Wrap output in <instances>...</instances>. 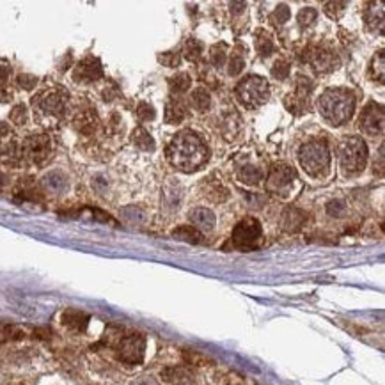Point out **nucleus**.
Listing matches in <instances>:
<instances>
[{
	"label": "nucleus",
	"instance_id": "obj_1",
	"mask_svg": "<svg viewBox=\"0 0 385 385\" xmlns=\"http://www.w3.org/2000/svg\"><path fill=\"white\" fill-rule=\"evenodd\" d=\"M208 146L194 131H181L167 146V160L183 172H194L208 162Z\"/></svg>",
	"mask_w": 385,
	"mask_h": 385
},
{
	"label": "nucleus",
	"instance_id": "obj_2",
	"mask_svg": "<svg viewBox=\"0 0 385 385\" xmlns=\"http://www.w3.org/2000/svg\"><path fill=\"white\" fill-rule=\"evenodd\" d=\"M320 114L330 124H344L351 119L355 112V96L351 91L346 89H330L321 94L318 101Z\"/></svg>",
	"mask_w": 385,
	"mask_h": 385
},
{
	"label": "nucleus",
	"instance_id": "obj_3",
	"mask_svg": "<svg viewBox=\"0 0 385 385\" xmlns=\"http://www.w3.org/2000/svg\"><path fill=\"white\" fill-rule=\"evenodd\" d=\"M32 109L39 119H49L54 123L64 121L69 109V94L62 87H49L32 98Z\"/></svg>",
	"mask_w": 385,
	"mask_h": 385
},
{
	"label": "nucleus",
	"instance_id": "obj_4",
	"mask_svg": "<svg viewBox=\"0 0 385 385\" xmlns=\"http://www.w3.org/2000/svg\"><path fill=\"white\" fill-rule=\"evenodd\" d=\"M341 171L344 176H357L364 171L368 162V148L361 137H344L337 146Z\"/></svg>",
	"mask_w": 385,
	"mask_h": 385
},
{
	"label": "nucleus",
	"instance_id": "obj_5",
	"mask_svg": "<svg viewBox=\"0 0 385 385\" xmlns=\"http://www.w3.org/2000/svg\"><path fill=\"white\" fill-rule=\"evenodd\" d=\"M299 160L304 171L309 176H313V178L324 176L330 167V151L327 142L316 139V141H311L307 142V144H304L302 148H300Z\"/></svg>",
	"mask_w": 385,
	"mask_h": 385
},
{
	"label": "nucleus",
	"instance_id": "obj_6",
	"mask_svg": "<svg viewBox=\"0 0 385 385\" xmlns=\"http://www.w3.org/2000/svg\"><path fill=\"white\" fill-rule=\"evenodd\" d=\"M21 144V156H24V162H29L32 165H45L50 160L54 151V142L50 139L49 134H43V131H34V134H29Z\"/></svg>",
	"mask_w": 385,
	"mask_h": 385
},
{
	"label": "nucleus",
	"instance_id": "obj_7",
	"mask_svg": "<svg viewBox=\"0 0 385 385\" xmlns=\"http://www.w3.org/2000/svg\"><path fill=\"white\" fill-rule=\"evenodd\" d=\"M270 94L269 82L258 75L245 76L236 86V98L241 105L247 109H258L266 104Z\"/></svg>",
	"mask_w": 385,
	"mask_h": 385
},
{
	"label": "nucleus",
	"instance_id": "obj_8",
	"mask_svg": "<svg viewBox=\"0 0 385 385\" xmlns=\"http://www.w3.org/2000/svg\"><path fill=\"white\" fill-rule=\"evenodd\" d=\"M231 240H233L234 247L240 249V251H254L263 241L261 224L252 217L244 219L233 229V238Z\"/></svg>",
	"mask_w": 385,
	"mask_h": 385
},
{
	"label": "nucleus",
	"instance_id": "obj_9",
	"mask_svg": "<svg viewBox=\"0 0 385 385\" xmlns=\"http://www.w3.org/2000/svg\"><path fill=\"white\" fill-rule=\"evenodd\" d=\"M0 164L9 167H20L24 164L18 135L7 123H0Z\"/></svg>",
	"mask_w": 385,
	"mask_h": 385
},
{
	"label": "nucleus",
	"instance_id": "obj_10",
	"mask_svg": "<svg viewBox=\"0 0 385 385\" xmlns=\"http://www.w3.org/2000/svg\"><path fill=\"white\" fill-rule=\"evenodd\" d=\"M117 355L126 364H139L144 357L146 339L141 334H121L114 341Z\"/></svg>",
	"mask_w": 385,
	"mask_h": 385
},
{
	"label": "nucleus",
	"instance_id": "obj_11",
	"mask_svg": "<svg viewBox=\"0 0 385 385\" xmlns=\"http://www.w3.org/2000/svg\"><path fill=\"white\" fill-rule=\"evenodd\" d=\"M71 76L76 84H94L104 79V66H101V61L98 57L87 55L82 61H79Z\"/></svg>",
	"mask_w": 385,
	"mask_h": 385
},
{
	"label": "nucleus",
	"instance_id": "obj_12",
	"mask_svg": "<svg viewBox=\"0 0 385 385\" xmlns=\"http://www.w3.org/2000/svg\"><path fill=\"white\" fill-rule=\"evenodd\" d=\"M359 128L362 134L369 135V137H376L384 131V109L382 105L369 104L368 107L362 110L361 117H359Z\"/></svg>",
	"mask_w": 385,
	"mask_h": 385
},
{
	"label": "nucleus",
	"instance_id": "obj_13",
	"mask_svg": "<svg viewBox=\"0 0 385 385\" xmlns=\"http://www.w3.org/2000/svg\"><path fill=\"white\" fill-rule=\"evenodd\" d=\"M100 117L93 107H82L75 112L71 124L82 137H93L100 128Z\"/></svg>",
	"mask_w": 385,
	"mask_h": 385
},
{
	"label": "nucleus",
	"instance_id": "obj_14",
	"mask_svg": "<svg viewBox=\"0 0 385 385\" xmlns=\"http://www.w3.org/2000/svg\"><path fill=\"white\" fill-rule=\"evenodd\" d=\"M307 61L320 73L334 71V69L337 68V64H339L337 55L334 54L332 49H327V46H316L313 52H309V55H307Z\"/></svg>",
	"mask_w": 385,
	"mask_h": 385
},
{
	"label": "nucleus",
	"instance_id": "obj_15",
	"mask_svg": "<svg viewBox=\"0 0 385 385\" xmlns=\"http://www.w3.org/2000/svg\"><path fill=\"white\" fill-rule=\"evenodd\" d=\"M313 91V82L307 76H299L296 80V89L291 101H288V109L295 114H302L309 107V96Z\"/></svg>",
	"mask_w": 385,
	"mask_h": 385
},
{
	"label": "nucleus",
	"instance_id": "obj_16",
	"mask_svg": "<svg viewBox=\"0 0 385 385\" xmlns=\"http://www.w3.org/2000/svg\"><path fill=\"white\" fill-rule=\"evenodd\" d=\"M293 179H295V169L289 165H275L269 176V181H266V189L275 194L282 192L291 185Z\"/></svg>",
	"mask_w": 385,
	"mask_h": 385
},
{
	"label": "nucleus",
	"instance_id": "obj_17",
	"mask_svg": "<svg viewBox=\"0 0 385 385\" xmlns=\"http://www.w3.org/2000/svg\"><path fill=\"white\" fill-rule=\"evenodd\" d=\"M304 222H306V214L300 211L299 208H286V211L282 214V219H281V226L284 227L288 233L299 231Z\"/></svg>",
	"mask_w": 385,
	"mask_h": 385
},
{
	"label": "nucleus",
	"instance_id": "obj_18",
	"mask_svg": "<svg viewBox=\"0 0 385 385\" xmlns=\"http://www.w3.org/2000/svg\"><path fill=\"white\" fill-rule=\"evenodd\" d=\"M190 222H192L194 226L201 227V229L210 231L214 229L215 226V215L214 211L208 210V208H196L194 211H190Z\"/></svg>",
	"mask_w": 385,
	"mask_h": 385
},
{
	"label": "nucleus",
	"instance_id": "obj_19",
	"mask_svg": "<svg viewBox=\"0 0 385 385\" xmlns=\"http://www.w3.org/2000/svg\"><path fill=\"white\" fill-rule=\"evenodd\" d=\"M11 66L7 62L0 61V104H7L13 100L11 91Z\"/></svg>",
	"mask_w": 385,
	"mask_h": 385
},
{
	"label": "nucleus",
	"instance_id": "obj_20",
	"mask_svg": "<svg viewBox=\"0 0 385 385\" xmlns=\"http://www.w3.org/2000/svg\"><path fill=\"white\" fill-rule=\"evenodd\" d=\"M131 142L135 144V148H139L141 151H155V141H153L151 134L144 128H135L134 134H131Z\"/></svg>",
	"mask_w": 385,
	"mask_h": 385
},
{
	"label": "nucleus",
	"instance_id": "obj_21",
	"mask_svg": "<svg viewBox=\"0 0 385 385\" xmlns=\"http://www.w3.org/2000/svg\"><path fill=\"white\" fill-rule=\"evenodd\" d=\"M87 320L89 318L84 313H80V311H66L62 314V324L71 330H84L87 325Z\"/></svg>",
	"mask_w": 385,
	"mask_h": 385
},
{
	"label": "nucleus",
	"instance_id": "obj_22",
	"mask_svg": "<svg viewBox=\"0 0 385 385\" xmlns=\"http://www.w3.org/2000/svg\"><path fill=\"white\" fill-rule=\"evenodd\" d=\"M172 236H174L176 240L189 241V244H201V241H203V234H201L199 231L192 226L178 227V229L172 231Z\"/></svg>",
	"mask_w": 385,
	"mask_h": 385
},
{
	"label": "nucleus",
	"instance_id": "obj_23",
	"mask_svg": "<svg viewBox=\"0 0 385 385\" xmlns=\"http://www.w3.org/2000/svg\"><path fill=\"white\" fill-rule=\"evenodd\" d=\"M185 107H183L178 100H171L167 104V109H165V121H167L169 124L181 123V121L185 119Z\"/></svg>",
	"mask_w": 385,
	"mask_h": 385
},
{
	"label": "nucleus",
	"instance_id": "obj_24",
	"mask_svg": "<svg viewBox=\"0 0 385 385\" xmlns=\"http://www.w3.org/2000/svg\"><path fill=\"white\" fill-rule=\"evenodd\" d=\"M238 178L244 183H249V185H258L263 178L261 169L256 167V165H244V167L238 171Z\"/></svg>",
	"mask_w": 385,
	"mask_h": 385
},
{
	"label": "nucleus",
	"instance_id": "obj_25",
	"mask_svg": "<svg viewBox=\"0 0 385 385\" xmlns=\"http://www.w3.org/2000/svg\"><path fill=\"white\" fill-rule=\"evenodd\" d=\"M192 105L197 112H206L211 107V96L204 87H199L192 93Z\"/></svg>",
	"mask_w": 385,
	"mask_h": 385
},
{
	"label": "nucleus",
	"instance_id": "obj_26",
	"mask_svg": "<svg viewBox=\"0 0 385 385\" xmlns=\"http://www.w3.org/2000/svg\"><path fill=\"white\" fill-rule=\"evenodd\" d=\"M256 49L261 57H269L274 52V39L270 38L269 32L258 31L256 32Z\"/></svg>",
	"mask_w": 385,
	"mask_h": 385
},
{
	"label": "nucleus",
	"instance_id": "obj_27",
	"mask_svg": "<svg viewBox=\"0 0 385 385\" xmlns=\"http://www.w3.org/2000/svg\"><path fill=\"white\" fill-rule=\"evenodd\" d=\"M189 369L185 368H167L165 371H162V379L165 382H172V384H183L189 382Z\"/></svg>",
	"mask_w": 385,
	"mask_h": 385
},
{
	"label": "nucleus",
	"instance_id": "obj_28",
	"mask_svg": "<svg viewBox=\"0 0 385 385\" xmlns=\"http://www.w3.org/2000/svg\"><path fill=\"white\" fill-rule=\"evenodd\" d=\"M369 6H371L373 9H366L364 11V16H366V21H368V27L371 29V31H376V25H379V31H380V34H382V31H384V11H382V13L376 14V6H379V4H369Z\"/></svg>",
	"mask_w": 385,
	"mask_h": 385
},
{
	"label": "nucleus",
	"instance_id": "obj_29",
	"mask_svg": "<svg viewBox=\"0 0 385 385\" xmlns=\"http://www.w3.org/2000/svg\"><path fill=\"white\" fill-rule=\"evenodd\" d=\"M169 84H171L172 93H185V91H189L190 86H192V80H190V76L186 75V73H179V75L172 76V79L169 80Z\"/></svg>",
	"mask_w": 385,
	"mask_h": 385
},
{
	"label": "nucleus",
	"instance_id": "obj_30",
	"mask_svg": "<svg viewBox=\"0 0 385 385\" xmlns=\"http://www.w3.org/2000/svg\"><path fill=\"white\" fill-rule=\"evenodd\" d=\"M9 121L14 124V126H25V124L29 123V109L25 107L24 104L13 107L9 114Z\"/></svg>",
	"mask_w": 385,
	"mask_h": 385
},
{
	"label": "nucleus",
	"instance_id": "obj_31",
	"mask_svg": "<svg viewBox=\"0 0 385 385\" xmlns=\"http://www.w3.org/2000/svg\"><path fill=\"white\" fill-rule=\"evenodd\" d=\"M45 185L46 189L54 190V192H61V190L66 189V178L57 171L50 172V174H46L45 178Z\"/></svg>",
	"mask_w": 385,
	"mask_h": 385
},
{
	"label": "nucleus",
	"instance_id": "obj_32",
	"mask_svg": "<svg viewBox=\"0 0 385 385\" xmlns=\"http://www.w3.org/2000/svg\"><path fill=\"white\" fill-rule=\"evenodd\" d=\"M201 55H203V45H201L197 39L190 38L189 41L185 43V57L189 59V61H197Z\"/></svg>",
	"mask_w": 385,
	"mask_h": 385
},
{
	"label": "nucleus",
	"instance_id": "obj_33",
	"mask_svg": "<svg viewBox=\"0 0 385 385\" xmlns=\"http://www.w3.org/2000/svg\"><path fill=\"white\" fill-rule=\"evenodd\" d=\"M316 18H318L316 9H313V7H304V9H300L296 20H299L300 27H309V25H313L314 21H316Z\"/></svg>",
	"mask_w": 385,
	"mask_h": 385
},
{
	"label": "nucleus",
	"instance_id": "obj_34",
	"mask_svg": "<svg viewBox=\"0 0 385 385\" xmlns=\"http://www.w3.org/2000/svg\"><path fill=\"white\" fill-rule=\"evenodd\" d=\"M289 9H288V6H286V4H281V6H277L275 7V11L272 14H270V24H274V25H282V24H286V21L289 20Z\"/></svg>",
	"mask_w": 385,
	"mask_h": 385
},
{
	"label": "nucleus",
	"instance_id": "obj_35",
	"mask_svg": "<svg viewBox=\"0 0 385 385\" xmlns=\"http://www.w3.org/2000/svg\"><path fill=\"white\" fill-rule=\"evenodd\" d=\"M327 214L334 219H341L346 215V204L341 199H334L327 204Z\"/></svg>",
	"mask_w": 385,
	"mask_h": 385
},
{
	"label": "nucleus",
	"instance_id": "obj_36",
	"mask_svg": "<svg viewBox=\"0 0 385 385\" xmlns=\"http://www.w3.org/2000/svg\"><path fill=\"white\" fill-rule=\"evenodd\" d=\"M137 116L141 121H153L155 119L156 112H155V109H153L151 104H148V101H141L137 107Z\"/></svg>",
	"mask_w": 385,
	"mask_h": 385
},
{
	"label": "nucleus",
	"instance_id": "obj_37",
	"mask_svg": "<svg viewBox=\"0 0 385 385\" xmlns=\"http://www.w3.org/2000/svg\"><path fill=\"white\" fill-rule=\"evenodd\" d=\"M38 76L34 75H27V73H24V75H18L16 76V84L21 87L24 91H32L36 86H38Z\"/></svg>",
	"mask_w": 385,
	"mask_h": 385
},
{
	"label": "nucleus",
	"instance_id": "obj_38",
	"mask_svg": "<svg viewBox=\"0 0 385 385\" xmlns=\"http://www.w3.org/2000/svg\"><path fill=\"white\" fill-rule=\"evenodd\" d=\"M210 61H211V64L215 66V68L224 66V62H226V46L224 45L214 46L210 52Z\"/></svg>",
	"mask_w": 385,
	"mask_h": 385
},
{
	"label": "nucleus",
	"instance_id": "obj_39",
	"mask_svg": "<svg viewBox=\"0 0 385 385\" xmlns=\"http://www.w3.org/2000/svg\"><path fill=\"white\" fill-rule=\"evenodd\" d=\"M244 66H245L244 57H241L240 54H234L233 57H231V61H229V68H227V73H229L231 76L240 75L241 69H244Z\"/></svg>",
	"mask_w": 385,
	"mask_h": 385
},
{
	"label": "nucleus",
	"instance_id": "obj_40",
	"mask_svg": "<svg viewBox=\"0 0 385 385\" xmlns=\"http://www.w3.org/2000/svg\"><path fill=\"white\" fill-rule=\"evenodd\" d=\"M346 2H325V13L329 14L330 18H339L341 14L344 13V7H346Z\"/></svg>",
	"mask_w": 385,
	"mask_h": 385
},
{
	"label": "nucleus",
	"instance_id": "obj_41",
	"mask_svg": "<svg viewBox=\"0 0 385 385\" xmlns=\"http://www.w3.org/2000/svg\"><path fill=\"white\" fill-rule=\"evenodd\" d=\"M123 215L126 217V220H130V222H137L142 224L146 220V214L141 210V208H135V206H128L126 210L123 211Z\"/></svg>",
	"mask_w": 385,
	"mask_h": 385
},
{
	"label": "nucleus",
	"instance_id": "obj_42",
	"mask_svg": "<svg viewBox=\"0 0 385 385\" xmlns=\"http://www.w3.org/2000/svg\"><path fill=\"white\" fill-rule=\"evenodd\" d=\"M272 75H274L277 80H284L286 76L289 75V66H288V62H284V61H277V62H275L274 68H272Z\"/></svg>",
	"mask_w": 385,
	"mask_h": 385
},
{
	"label": "nucleus",
	"instance_id": "obj_43",
	"mask_svg": "<svg viewBox=\"0 0 385 385\" xmlns=\"http://www.w3.org/2000/svg\"><path fill=\"white\" fill-rule=\"evenodd\" d=\"M160 62H164L165 66H169V68H174V66L179 64V54L176 52H167L164 55H160L159 57Z\"/></svg>",
	"mask_w": 385,
	"mask_h": 385
},
{
	"label": "nucleus",
	"instance_id": "obj_44",
	"mask_svg": "<svg viewBox=\"0 0 385 385\" xmlns=\"http://www.w3.org/2000/svg\"><path fill=\"white\" fill-rule=\"evenodd\" d=\"M371 69L375 73H376V69H379V82H382L384 80V52H380L375 59H373Z\"/></svg>",
	"mask_w": 385,
	"mask_h": 385
},
{
	"label": "nucleus",
	"instance_id": "obj_45",
	"mask_svg": "<svg viewBox=\"0 0 385 385\" xmlns=\"http://www.w3.org/2000/svg\"><path fill=\"white\" fill-rule=\"evenodd\" d=\"M116 96H117V87L114 86V84H109L105 89H101V98H104L105 101H112Z\"/></svg>",
	"mask_w": 385,
	"mask_h": 385
},
{
	"label": "nucleus",
	"instance_id": "obj_46",
	"mask_svg": "<svg viewBox=\"0 0 385 385\" xmlns=\"http://www.w3.org/2000/svg\"><path fill=\"white\" fill-rule=\"evenodd\" d=\"M131 385H159V382H156L153 376H142V379L135 380V382Z\"/></svg>",
	"mask_w": 385,
	"mask_h": 385
},
{
	"label": "nucleus",
	"instance_id": "obj_47",
	"mask_svg": "<svg viewBox=\"0 0 385 385\" xmlns=\"http://www.w3.org/2000/svg\"><path fill=\"white\" fill-rule=\"evenodd\" d=\"M231 7H233V13H241V11H244V7H245V4L244 2L231 4Z\"/></svg>",
	"mask_w": 385,
	"mask_h": 385
},
{
	"label": "nucleus",
	"instance_id": "obj_48",
	"mask_svg": "<svg viewBox=\"0 0 385 385\" xmlns=\"http://www.w3.org/2000/svg\"><path fill=\"white\" fill-rule=\"evenodd\" d=\"M178 385H196V384H192V382H190V380H189V382H183V384H178Z\"/></svg>",
	"mask_w": 385,
	"mask_h": 385
}]
</instances>
